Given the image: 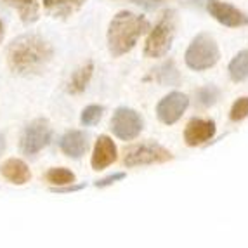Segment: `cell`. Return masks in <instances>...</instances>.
Wrapping results in <instances>:
<instances>
[{"label":"cell","mask_w":248,"mask_h":248,"mask_svg":"<svg viewBox=\"0 0 248 248\" xmlns=\"http://www.w3.org/2000/svg\"><path fill=\"white\" fill-rule=\"evenodd\" d=\"M52 47L38 35H21L9 44L7 64L17 75H37L46 70L52 59Z\"/></svg>","instance_id":"obj_1"},{"label":"cell","mask_w":248,"mask_h":248,"mask_svg":"<svg viewBox=\"0 0 248 248\" xmlns=\"http://www.w3.org/2000/svg\"><path fill=\"white\" fill-rule=\"evenodd\" d=\"M149 30V21L128 11L118 13L108 28V49L113 58H120L136 47L137 40Z\"/></svg>","instance_id":"obj_2"},{"label":"cell","mask_w":248,"mask_h":248,"mask_svg":"<svg viewBox=\"0 0 248 248\" xmlns=\"http://www.w3.org/2000/svg\"><path fill=\"white\" fill-rule=\"evenodd\" d=\"M175 35V13L170 9L161 14L155 28L149 31L148 40L144 44L146 58H163L172 47Z\"/></svg>","instance_id":"obj_3"},{"label":"cell","mask_w":248,"mask_h":248,"mask_svg":"<svg viewBox=\"0 0 248 248\" xmlns=\"http://www.w3.org/2000/svg\"><path fill=\"white\" fill-rule=\"evenodd\" d=\"M220 58L219 46L217 42L207 33H200L191 40L189 47L184 54V61L187 68L195 71H205L210 70L212 66L217 64Z\"/></svg>","instance_id":"obj_4"},{"label":"cell","mask_w":248,"mask_h":248,"mask_svg":"<svg viewBox=\"0 0 248 248\" xmlns=\"http://www.w3.org/2000/svg\"><path fill=\"white\" fill-rule=\"evenodd\" d=\"M170 160H174V155L156 142H141V144L128 146L124 151V165L128 169L165 163Z\"/></svg>","instance_id":"obj_5"},{"label":"cell","mask_w":248,"mask_h":248,"mask_svg":"<svg viewBox=\"0 0 248 248\" xmlns=\"http://www.w3.org/2000/svg\"><path fill=\"white\" fill-rule=\"evenodd\" d=\"M50 137H52V130H50V124L46 118H37V120L30 122L26 125L25 132L21 136L19 148L23 155L26 156H35L40 153L42 149L49 144Z\"/></svg>","instance_id":"obj_6"},{"label":"cell","mask_w":248,"mask_h":248,"mask_svg":"<svg viewBox=\"0 0 248 248\" xmlns=\"http://www.w3.org/2000/svg\"><path fill=\"white\" fill-rule=\"evenodd\" d=\"M144 122L132 108H118L111 116V130L122 141H132L142 132Z\"/></svg>","instance_id":"obj_7"},{"label":"cell","mask_w":248,"mask_h":248,"mask_svg":"<svg viewBox=\"0 0 248 248\" xmlns=\"http://www.w3.org/2000/svg\"><path fill=\"white\" fill-rule=\"evenodd\" d=\"M189 106V97L182 92H170L156 104V116L161 124L174 125L182 118Z\"/></svg>","instance_id":"obj_8"},{"label":"cell","mask_w":248,"mask_h":248,"mask_svg":"<svg viewBox=\"0 0 248 248\" xmlns=\"http://www.w3.org/2000/svg\"><path fill=\"white\" fill-rule=\"evenodd\" d=\"M207 9L210 16L217 19L220 25L229 26V28H240V26H248V16L236 9L234 5L222 2V0H207Z\"/></svg>","instance_id":"obj_9"},{"label":"cell","mask_w":248,"mask_h":248,"mask_svg":"<svg viewBox=\"0 0 248 248\" xmlns=\"http://www.w3.org/2000/svg\"><path fill=\"white\" fill-rule=\"evenodd\" d=\"M215 122L207 120V118H193L187 122L186 128H184V141L191 148L202 146L205 142L212 141L215 136Z\"/></svg>","instance_id":"obj_10"},{"label":"cell","mask_w":248,"mask_h":248,"mask_svg":"<svg viewBox=\"0 0 248 248\" xmlns=\"http://www.w3.org/2000/svg\"><path fill=\"white\" fill-rule=\"evenodd\" d=\"M118 158V149L109 136H99L95 141L94 151H92L91 165L94 170H104Z\"/></svg>","instance_id":"obj_11"},{"label":"cell","mask_w":248,"mask_h":248,"mask_svg":"<svg viewBox=\"0 0 248 248\" xmlns=\"http://www.w3.org/2000/svg\"><path fill=\"white\" fill-rule=\"evenodd\" d=\"M61 151L66 156L75 158V160H78L85 155L89 148V141H87V136L82 132V130H68L64 136L61 137Z\"/></svg>","instance_id":"obj_12"},{"label":"cell","mask_w":248,"mask_h":248,"mask_svg":"<svg viewBox=\"0 0 248 248\" xmlns=\"http://www.w3.org/2000/svg\"><path fill=\"white\" fill-rule=\"evenodd\" d=\"M0 174H2L4 179H7L9 182L17 184V186H23V184L30 182V179H31V172H30L28 165L23 160H19V158H9V160H5L0 165Z\"/></svg>","instance_id":"obj_13"},{"label":"cell","mask_w":248,"mask_h":248,"mask_svg":"<svg viewBox=\"0 0 248 248\" xmlns=\"http://www.w3.org/2000/svg\"><path fill=\"white\" fill-rule=\"evenodd\" d=\"M83 2L85 0H44V9L52 17H66L78 11Z\"/></svg>","instance_id":"obj_14"},{"label":"cell","mask_w":248,"mask_h":248,"mask_svg":"<svg viewBox=\"0 0 248 248\" xmlns=\"http://www.w3.org/2000/svg\"><path fill=\"white\" fill-rule=\"evenodd\" d=\"M92 73H94V64L89 61L87 64L80 66L78 70L71 75L70 82H68L66 91L70 92V94H82V92L87 89L89 82H91Z\"/></svg>","instance_id":"obj_15"},{"label":"cell","mask_w":248,"mask_h":248,"mask_svg":"<svg viewBox=\"0 0 248 248\" xmlns=\"http://www.w3.org/2000/svg\"><path fill=\"white\" fill-rule=\"evenodd\" d=\"M0 2L16 9L25 23H33L38 19V0H0Z\"/></svg>","instance_id":"obj_16"},{"label":"cell","mask_w":248,"mask_h":248,"mask_svg":"<svg viewBox=\"0 0 248 248\" xmlns=\"http://www.w3.org/2000/svg\"><path fill=\"white\" fill-rule=\"evenodd\" d=\"M229 77L232 82H245L248 78V50H241L229 62Z\"/></svg>","instance_id":"obj_17"},{"label":"cell","mask_w":248,"mask_h":248,"mask_svg":"<svg viewBox=\"0 0 248 248\" xmlns=\"http://www.w3.org/2000/svg\"><path fill=\"white\" fill-rule=\"evenodd\" d=\"M46 181L50 182L54 187H62L75 184V174L64 167H54L46 174Z\"/></svg>","instance_id":"obj_18"},{"label":"cell","mask_w":248,"mask_h":248,"mask_svg":"<svg viewBox=\"0 0 248 248\" xmlns=\"http://www.w3.org/2000/svg\"><path fill=\"white\" fill-rule=\"evenodd\" d=\"M156 80L161 83V85H179V82H181V75H179L174 62L169 61L156 70Z\"/></svg>","instance_id":"obj_19"},{"label":"cell","mask_w":248,"mask_h":248,"mask_svg":"<svg viewBox=\"0 0 248 248\" xmlns=\"http://www.w3.org/2000/svg\"><path fill=\"white\" fill-rule=\"evenodd\" d=\"M220 97V91L219 87L215 85H205V87H200L196 91V101H198L200 106L203 108H210L214 106Z\"/></svg>","instance_id":"obj_20"},{"label":"cell","mask_w":248,"mask_h":248,"mask_svg":"<svg viewBox=\"0 0 248 248\" xmlns=\"http://www.w3.org/2000/svg\"><path fill=\"white\" fill-rule=\"evenodd\" d=\"M103 113H104L103 106H99V104H91V106H87L82 111L80 122H82V125H85V127H92V125H95L103 118Z\"/></svg>","instance_id":"obj_21"},{"label":"cell","mask_w":248,"mask_h":248,"mask_svg":"<svg viewBox=\"0 0 248 248\" xmlns=\"http://www.w3.org/2000/svg\"><path fill=\"white\" fill-rule=\"evenodd\" d=\"M248 116V95L240 97L238 101H234V104L231 106V111H229V118L232 122H241Z\"/></svg>","instance_id":"obj_22"},{"label":"cell","mask_w":248,"mask_h":248,"mask_svg":"<svg viewBox=\"0 0 248 248\" xmlns=\"http://www.w3.org/2000/svg\"><path fill=\"white\" fill-rule=\"evenodd\" d=\"M122 179H125V172H115V174L108 175V177L95 182V187H108V186H111V184H115V182L122 181Z\"/></svg>","instance_id":"obj_23"},{"label":"cell","mask_w":248,"mask_h":248,"mask_svg":"<svg viewBox=\"0 0 248 248\" xmlns=\"http://www.w3.org/2000/svg\"><path fill=\"white\" fill-rule=\"evenodd\" d=\"M134 4H139V5H146V7H156L158 4H161L163 0H132Z\"/></svg>","instance_id":"obj_24"},{"label":"cell","mask_w":248,"mask_h":248,"mask_svg":"<svg viewBox=\"0 0 248 248\" xmlns=\"http://www.w3.org/2000/svg\"><path fill=\"white\" fill-rule=\"evenodd\" d=\"M4 148H5V142H4V137L0 136V153L4 151Z\"/></svg>","instance_id":"obj_25"},{"label":"cell","mask_w":248,"mask_h":248,"mask_svg":"<svg viewBox=\"0 0 248 248\" xmlns=\"http://www.w3.org/2000/svg\"><path fill=\"white\" fill-rule=\"evenodd\" d=\"M2 38H4V23L0 21V40H2Z\"/></svg>","instance_id":"obj_26"}]
</instances>
